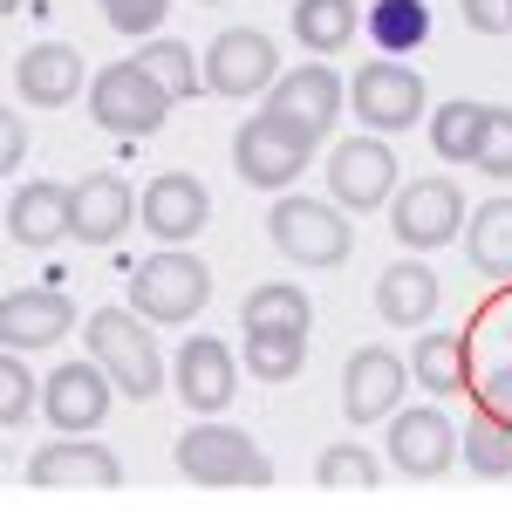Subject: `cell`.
I'll return each mask as SVG.
<instances>
[{
    "mask_svg": "<svg viewBox=\"0 0 512 512\" xmlns=\"http://www.w3.org/2000/svg\"><path fill=\"white\" fill-rule=\"evenodd\" d=\"M82 335H89V355L110 369V383L130 403L164 390V355H158V342H151V328H144L137 308H96V315L82 321Z\"/></svg>",
    "mask_w": 512,
    "mask_h": 512,
    "instance_id": "obj_1",
    "label": "cell"
},
{
    "mask_svg": "<svg viewBox=\"0 0 512 512\" xmlns=\"http://www.w3.org/2000/svg\"><path fill=\"white\" fill-rule=\"evenodd\" d=\"M130 274V308L144 321H164V328H178V321H192L205 301H212V267L192 260L185 246H164L151 260H137V267H123Z\"/></svg>",
    "mask_w": 512,
    "mask_h": 512,
    "instance_id": "obj_2",
    "label": "cell"
},
{
    "mask_svg": "<svg viewBox=\"0 0 512 512\" xmlns=\"http://www.w3.org/2000/svg\"><path fill=\"white\" fill-rule=\"evenodd\" d=\"M315 130H301V123L274 117V110H260V117L239 123L233 137V171L246 178V185H260V192H287L301 171H308V158H315Z\"/></svg>",
    "mask_w": 512,
    "mask_h": 512,
    "instance_id": "obj_3",
    "label": "cell"
},
{
    "mask_svg": "<svg viewBox=\"0 0 512 512\" xmlns=\"http://www.w3.org/2000/svg\"><path fill=\"white\" fill-rule=\"evenodd\" d=\"M171 89H164L137 55L130 62H110L103 76H89V117L103 123L110 137H151L164 117H171Z\"/></svg>",
    "mask_w": 512,
    "mask_h": 512,
    "instance_id": "obj_4",
    "label": "cell"
},
{
    "mask_svg": "<svg viewBox=\"0 0 512 512\" xmlns=\"http://www.w3.org/2000/svg\"><path fill=\"white\" fill-rule=\"evenodd\" d=\"M267 239L294 267H342L355 253V226L335 205H321V198H280L267 212Z\"/></svg>",
    "mask_w": 512,
    "mask_h": 512,
    "instance_id": "obj_5",
    "label": "cell"
},
{
    "mask_svg": "<svg viewBox=\"0 0 512 512\" xmlns=\"http://www.w3.org/2000/svg\"><path fill=\"white\" fill-rule=\"evenodd\" d=\"M171 465L192 478V485H267L274 478V458L246 431H233V424H198V431H185L178 451H171Z\"/></svg>",
    "mask_w": 512,
    "mask_h": 512,
    "instance_id": "obj_6",
    "label": "cell"
},
{
    "mask_svg": "<svg viewBox=\"0 0 512 512\" xmlns=\"http://www.w3.org/2000/svg\"><path fill=\"white\" fill-rule=\"evenodd\" d=\"M349 103H355V117L369 123L376 137L410 130V123L424 117V76H417L410 62H396V55H376V62H362V69H355Z\"/></svg>",
    "mask_w": 512,
    "mask_h": 512,
    "instance_id": "obj_7",
    "label": "cell"
},
{
    "mask_svg": "<svg viewBox=\"0 0 512 512\" xmlns=\"http://www.w3.org/2000/svg\"><path fill=\"white\" fill-rule=\"evenodd\" d=\"M280 82V55L274 41L260 35V28H226V35H212L205 48V89L212 96H260V89H274Z\"/></svg>",
    "mask_w": 512,
    "mask_h": 512,
    "instance_id": "obj_8",
    "label": "cell"
},
{
    "mask_svg": "<svg viewBox=\"0 0 512 512\" xmlns=\"http://www.w3.org/2000/svg\"><path fill=\"white\" fill-rule=\"evenodd\" d=\"M458 219H465V198L451 178H410L390 205V233L403 246H417V253H431V246H451L458 239Z\"/></svg>",
    "mask_w": 512,
    "mask_h": 512,
    "instance_id": "obj_9",
    "label": "cell"
},
{
    "mask_svg": "<svg viewBox=\"0 0 512 512\" xmlns=\"http://www.w3.org/2000/svg\"><path fill=\"white\" fill-rule=\"evenodd\" d=\"M403 383H410V369H403V355L383 349V342H369V349H355L342 362V410H349V424H383L403 410Z\"/></svg>",
    "mask_w": 512,
    "mask_h": 512,
    "instance_id": "obj_10",
    "label": "cell"
},
{
    "mask_svg": "<svg viewBox=\"0 0 512 512\" xmlns=\"http://www.w3.org/2000/svg\"><path fill=\"white\" fill-rule=\"evenodd\" d=\"M328 192H335V205H349V212L390 205L396 198V151L376 130H369V137H349V144L328 158Z\"/></svg>",
    "mask_w": 512,
    "mask_h": 512,
    "instance_id": "obj_11",
    "label": "cell"
},
{
    "mask_svg": "<svg viewBox=\"0 0 512 512\" xmlns=\"http://www.w3.org/2000/svg\"><path fill=\"white\" fill-rule=\"evenodd\" d=\"M451 458H458V424L437 403H417V410L390 417V465L403 478H437L451 472Z\"/></svg>",
    "mask_w": 512,
    "mask_h": 512,
    "instance_id": "obj_12",
    "label": "cell"
},
{
    "mask_svg": "<svg viewBox=\"0 0 512 512\" xmlns=\"http://www.w3.org/2000/svg\"><path fill=\"white\" fill-rule=\"evenodd\" d=\"M205 219H212V192L192 171H164L137 192V226H151V239L164 246H185L192 233H205Z\"/></svg>",
    "mask_w": 512,
    "mask_h": 512,
    "instance_id": "obj_13",
    "label": "cell"
},
{
    "mask_svg": "<svg viewBox=\"0 0 512 512\" xmlns=\"http://www.w3.org/2000/svg\"><path fill=\"white\" fill-rule=\"evenodd\" d=\"M110 396H117L110 369L89 355V362H62V369L41 383V410H48L55 431H96V424L110 417Z\"/></svg>",
    "mask_w": 512,
    "mask_h": 512,
    "instance_id": "obj_14",
    "label": "cell"
},
{
    "mask_svg": "<svg viewBox=\"0 0 512 512\" xmlns=\"http://www.w3.org/2000/svg\"><path fill=\"white\" fill-rule=\"evenodd\" d=\"M117 478H123L117 451H110V444H96L89 431L48 437L35 458H28V485H89V492H110Z\"/></svg>",
    "mask_w": 512,
    "mask_h": 512,
    "instance_id": "obj_15",
    "label": "cell"
},
{
    "mask_svg": "<svg viewBox=\"0 0 512 512\" xmlns=\"http://www.w3.org/2000/svg\"><path fill=\"white\" fill-rule=\"evenodd\" d=\"M76 328V301L62 294V287H14L7 301H0V342L7 349H48V342H62Z\"/></svg>",
    "mask_w": 512,
    "mask_h": 512,
    "instance_id": "obj_16",
    "label": "cell"
},
{
    "mask_svg": "<svg viewBox=\"0 0 512 512\" xmlns=\"http://www.w3.org/2000/svg\"><path fill=\"white\" fill-rule=\"evenodd\" d=\"M76 233V192L69 185H55V178H28V185H14L7 198V239L14 246H55V239Z\"/></svg>",
    "mask_w": 512,
    "mask_h": 512,
    "instance_id": "obj_17",
    "label": "cell"
},
{
    "mask_svg": "<svg viewBox=\"0 0 512 512\" xmlns=\"http://www.w3.org/2000/svg\"><path fill=\"white\" fill-rule=\"evenodd\" d=\"M267 110L287 117V123H301V130H315V137H328L335 117H342V76H335L328 62H301L294 76H280L274 89H267Z\"/></svg>",
    "mask_w": 512,
    "mask_h": 512,
    "instance_id": "obj_18",
    "label": "cell"
},
{
    "mask_svg": "<svg viewBox=\"0 0 512 512\" xmlns=\"http://www.w3.org/2000/svg\"><path fill=\"white\" fill-rule=\"evenodd\" d=\"M171 390L185 396L192 410H226L239 390V376H233V349L219 342V335H192L185 349H178V362H171Z\"/></svg>",
    "mask_w": 512,
    "mask_h": 512,
    "instance_id": "obj_19",
    "label": "cell"
},
{
    "mask_svg": "<svg viewBox=\"0 0 512 512\" xmlns=\"http://www.w3.org/2000/svg\"><path fill=\"white\" fill-rule=\"evenodd\" d=\"M82 55L69 41H41V48H21V62H14V89H21V103H35V110H62V103H76L82 89Z\"/></svg>",
    "mask_w": 512,
    "mask_h": 512,
    "instance_id": "obj_20",
    "label": "cell"
},
{
    "mask_svg": "<svg viewBox=\"0 0 512 512\" xmlns=\"http://www.w3.org/2000/svg\"><path fill=\"white\" fill-rule=\"evenodd\" d=\"M130 212H137V198H130V185L117 171L76 178V239L82 246H117L130 233Z\"/></svg>",
    "mask_w": 512,
    "mask_h": 512,
    "instance_id": "obj_21",
    "label": "cell"
},
{
    "mask_svg": "<svg viewBox=\"0 0 512 512\" xmlns=\"http://www.w3.org/2000/svg\"><path fill=\"white\" fill-rule=\"evenodd\" d=\"M437 301H444V287L424 260H396L390 274L376 280V315L390 321V328H424L437 315Z\"/></svg>",
    "mask_w": 512,
    "mask_h": 512,
    "instance_id": "obj_22",
    "label": "cell"
},
{
    "mask_svg": "<svg viewBox=\"0 0 512 512\" xmlns=\"http://www.w3.org/2000/svg\"><path fill=\"white\" fill-rule=\"evenodd\" d=\"M465 260L485 280H512V198H492L465 219Z\"/></svg>",
    "mask_w": 512,
    "mask_h": 512,
    "instance_id": "obj_23",
    "label": "cell"
},
{
    "mask_svg": "<svg viewBox=\"0 0 512 512\" xmlns=\"http://www.w3.org/2000/svg\"><path fill=\"white\" fill-rule=\"evenodd\" d=\"M355 35H362L355 0H294V41L308 55H342Z\"/></svg>",
    "mask_w": 512,
    "mask_h": 512,
    "instance_id": "obj_24",
    "label": "cell"
},
{
    "mask_svg": "<svg viewBox=\"0 0 512 512\" xmlns=\"http://www.w3.org/2000/svg\"><path fill=\"white\" fill-rule=\"evenodd\" d=\"M410 383H424L431 396L465 390V335H451V328H424V335L410 342Z\"/></svg>",
    "mask_w": 512,
    "mask_h": 512,
    "instance_id": "obj_25",
    "label": "cell"
},
{
    "mask_svg": "<svg viewBox=\"0 0 512 512\" xmlns=\"http://www.w3.org/2000/svg\"><path fill=\"white\" fill-rule=\"evenodd\" d=\"M362 28L383 55H417L431 41V0H376L362 14Z\"/></svg>",
    "mask_w": 512,
    "mask_h": 512,
    "instance_id": "obj_26",
    "label": "cell"
},
{
    "mask_svg": "<svg viewBox=\"0 0 512 512\" xmlns=\"http://www.w3.org/2000/svg\"><path fill=\"white\" fill-rule=\"evenodd\" d=\"M239 355L260 383H294L301 362H308V328H246Z\"/></svg>",
    "mask_w": 512,
    "mask_h": 512,
    "instance_id": "obj_27",
    "label": "cell"
},
{
    "mask_svg": "<svg viewBox=\"0 0 512 512\" xmlns=\"http://www.w3.org/2000/svg\"><path fill=\"white\" fill-rule=\"evenodd\" d=\"M458 451L478 478H512V417L499 410H478L472 424L458 431Z\"/></svg>",
    "mask_w": 512,
    "mask_h": 512,
    "instance_id": "obj_28",
    "label": "cell"
},
{
    "mask_svg": "<svg viewBox=\"0 0 512 512\" xmlns=\"http://www.w3.org/2000/svg\"><path fill=\"white\" fill-rule=\"evenodd\" d=\"M485 110L492 103H444L431 117V151L444 164H472L478 158V137H485Z\"/></svg>",
    "mask_w": 512,
    "mask_h": 512,
    "instance_id": "obj_29",
    "label": "cell"
},
{
    "mask_svg": "<svg viewBox=\"0 0 512 512\" xmlns=\"http://www.w3.org/2000/svg\"><path fill=\"white\" fill-rule=\"evenodd\" d=\"M308 321H315V308H308V294H301L294 280L253 287L246 308H239V328H308Z\"/></svg>",
    "mask_w": 512,
    "mask_h": 512,
    "instance_id": "obj_30",
    "label": "cell"
},
{
    "mask_svg": "<svg viewBox=\"0 0 512 512\" xmlns=\"http://www.w3.org/2000/svg\"><path fill=\"white\" fill-rule=\"evenodd\" d=\"M137 62H144V69H151V76H158L164 89L178 96V103H192L198 89H205V62H198L185 41H151V48H144Z\"/></svg>",
    "mask_w": 512,
    "mask_h": 512,
    "instance_id": "obj_31",
    "label": "cell"
},
{
    "mask_svg": "<svg viewBox=\"0 0 512 512\" xmlns=\"http://www.w3.org/2000/svg\"><path fill=\"white\" fill-rule=\"evenodd\" d=\"M315 478L328 485V492H369L376 478H383V465L362 451V444H328L315 458Z\"/></svg>",
    "mask_w": 512,
    "mask_h": 512,
    "instance_id": "obj_32",
    "label": "cell"
},
{
    "mask_svg": "<svg viewBox=\"0 0 512 512\" xmlns=\"http://www.w3.org/2000/svg\"><path fill=\"white\" fill-rule=\"evenodd\" d=\"M35 410V376L21 369V349L0 355V431H21Z\"/></svg>",
    "mask_w": 512,
    "mask_h": 512,
    "instance_id": "obj_33",
    "label": "cell"
},
{
    "mask_svg": "<svg viewBox=\"0 0 512 512\" xmlns=\"http://www.w3.org/2000/svg\"><path fill=\"white\" fill-rule=\"evenodd\" d=\"M472 164L485 171V178H499V185L512 178V110H499V103L485 110V137H478V158Z\"/></svg>",
    "mask_w": 512,
    "mask_h": 512,
    "instance_id": "obj_34",
    "label": "cell"
},
{
    "mask_svg": "<svg viewBox=\"0 0 512 512\" xmlns=\"http://www.w3.org/2000/svg\"><path fill=\"white\" fill-rule=\"evenodd\" d=\"M164 14H171V0H103V21L117 35H158Z\"/></svg>",
    "mask_w": 512,
    "mask_h": 512,
    "instance_id": "obj_35",
    "label": "cell"
},
{
    "mask_svg": "<svg viewBox=\"0 0 512 512\" xmlns=\"http://www.w3.org/2000/svg\"><path fill=\"white\" fill-rule=\"evenodd\" d=\"M478 403L485 410H499V417H512V355H499V362H485V376L472 383Z\"/></svg>",
    "mask_w": 512,
    "mask_h": 512,
    "instance_id": "obj_36",
    "label": "cell"
},
{
    "mask_svg": "<svg viewBox=\"0 0 512 512\" xmlns=\"http://www.w3.org/2000/svg\"><path fill=\"white\" fill-rule=\"evenodd\" d=\"M465 21L478 35H506L512 28V0H465Z\"/></svg>",
    "mask_w": 512,
    "mask_h": 512,
    "instance_id": "obj_37",
    "label": "cell"
},
{
    "mask_svg": "<svg viewBox=\"0 0 512 512\" xmlns=\"http://www.w3.org/2000/svg\"><path fill=\"white\" fill-rule=\"evenodd\" d=\"M21 158H28V130H21V117L7 110V123H0V164H14V171H21Z\"/></svg>",
    "mask_w": 512,
    "mask_h": 512,
    "instance_id": "obj_38",
    "label": "cell"
},
{
    "mask_svg": "<svg viewBox=\"0 0 512 512\" xmlns=\"http://www.w3.org/2000/svg\"><path fill=\"white\" fill-rule=\"evenodd\" d=\"M0 14H21V0H0Z\"/></svg>",
    "mask_w": 512,
    "mask_h": 512,
    "instance_id": "obj_39",
    "label": "cell"
},
{
    "mask_svg": "<svg viewBox=\"0 0 512 512\" xmlns=\"http://www.w3.org/2000/svg\"><path fill=\"white\" fill-rule=\"evenodd\" d=\"M506 349H512V328H506Z\"/></svg>",
    "mask_w": 512,
    "mask_h": 512,
    "instance_id": "obj_40",
    "label": "cell"
},
{
    "mask_svg": "<svg viewBox=\"0 0 512 512\" xmlns=\"http://www.w3.org/2000/svg\"><path fill=\"white\" fill-rule=\"evenodd\" d=\"M205 7H219V0H205Z\"/></svg>",
    "mask_w": 512,
    "mask_h": 512,
    "instance_id": "obj_41",
    "label": "cell"
}]
</instances>
